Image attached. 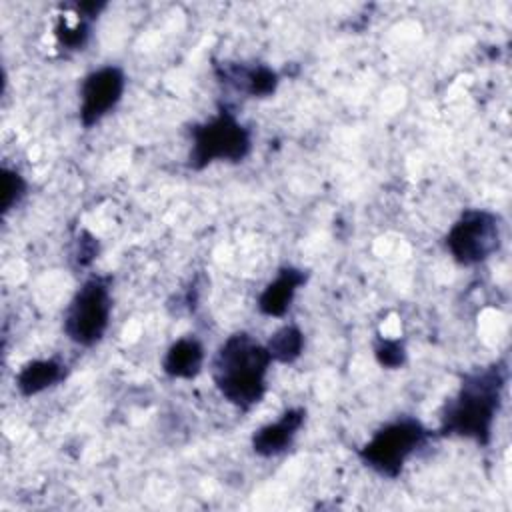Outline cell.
Listing matches in <instances>:
<instances>
[{
  "mask_svg": "<svg viewBox=\"0 0 512 512\" xmlns=\"http://www.w3.org/2000/svg\"><path fill=\"white\" fill-rule=\"evenodd\" d=\"M374 356L382 368L396 370L402 368L406 362V348L396 338H378V342L374 344Z\"/></svg>",
  "mask_w": 512,
  "mask_h": 512,
  "instance_id": "obj_16",
  "label": "cell"
},
{
  "mask_svg": "<svg viewBox=\"0 0 512 512\" xmlns=\"http://www.w3.org/2000/svg\"><path fill=\"white\" fill-rule=\"evenodd\" d=\"M98 252H100L98 238H94L90 232L82 230L76 240V252H74L78 266H82V268L90 266L98 258Z\"/></svg>",
  "mask_w": 512,
  "mask_h": 512,
  "instance_id": "obj_17",
  "label": "cell"
},
{
  "mask_svg": "<svg viewBox=\"0 0 512 512\" xmlns=\"http://www.w3.org/2000/svg\"><path fill=\"white\" fill-rule=\"evenodd\" d=\"M190 140L188 168L196 172L204 170L212 162H242L252 152L250 130L228 106H220L210 120L192 124Z\"/></svg>",
  "mask_w": 512,
  "mask_h": 512,
  "instance_id": "obj_3",
  "label": "cell"
},
{
  "mask_svg": "<svg viewBox=\"0 0 512 512\" xmlns=\"http://www.w3.org/2000/svg\"><path fill=\"white\" fill-rule=\"evenodd\" d=\"M270 364L272 356L266 344L248 332H234L212 356V380L226 402L248 412L268 392Z\"/></svg>",
  "mask_w": 512,
  "mask_h": 512,
  "instance_id": "obj_2",
  "label": "cell"
},
{
  "mask_svg": "<svg viewBox=\"0 0 512 512\" xmlns=\"http://www.w3.org/2000/svg\"><path fill=\"white\" fill-rule=\"evenodd\" d=\"M304 420H306V408L292 406L284 410L278 416V420L260 426L252 434V450L262 458H270L286 452L292 446L294 438L298 436L300 428L304 426Z\"/></svg>",
  "mask_w": 512,
  "mask_h": 512,
  "instance_id": "obj_9",
  "label": "cell"
},
{
  "mask_svg": "<svg viewBox=\"0 0 512 512\" xmlns=\"http://www.w3.org/2000/svg\"><path fill=\"white\" fill-rule=\"evenodd\" d=\"M266 348L272 356V362L292 364L304 352V334L296 324H284L268 338Z\"/></svg>",
  "mask_w": 512,
  "mask_h": 512,
  "instance_id": "obj_13",
  "label": "cell"
},
{
  "mask_svg": "<svg viewBox=\"0 0 512 512\" xmlns=\"http://www.w3.org/2000/svg\"><path fill=\"white\" fill-rule=\"evenodd\" d=\"M28 184L24 180V176L8 166H2V214H8L12 208H16L20 204V200L26 196Z\"/></svg>",
  "mask_w": 512,
  "mask_h": 512,
  "instance_id": "obj_15",
  "label": "cell"
},
{
  "mask_svg": "<svg viewBox=\"0 0 512 512\" xmlns=\"http://www.w3.org/2000/svg\"><path fill=\"white\" fill-rule=\"evenodd\" d=\"M90 36H92V20L76 16V22L72 24L64 16H58L54 26V38L60 48L70 52L84 50L86 44L90 42Z\"/></svg>",
  "mask_w": 512,
  "mask_h": 512,
  "instance_id": "obj_14",
  "label": "cell"
},
{
  "mask_svg": "<svg viewBox=\"0 0 512 512\" xmlns=\"http://www.w3.org/2000/svg\"><path fill=\"white\" fill-rule=\"evenodd\" d=\"M204 358L202 342L194 336H182L168 346L162 358V370L170 378L192 380L202 372Z\"/></svg>",
  "mask_w": 512,
  "mask_h": 512,
  "instance_id": "obj_11",
  "label": "cell"
},
{
  "mask_svg": "<svg viewBox=\"0 0 512 512\" xmlns=\"http://www.w3.org/2000/svg\"><path fill=\"white\" fill-rule=\"evenodd\" d=\"M216 78L242 92L250 98H268L276 92L280 84V76L266 64H244V62H220L214 64Z\"/></svg>",
  "mask_w": 512,
  "mask_h": 512,
  "instance_id": "obj_8",
  "label": "cell"
},
{
  "mask_svg": "<svg viewBox=\"0 0 512 512\" xmlns=\"http://www.w3.org/2000/svg\"><path fill=\"white\" fill-rule=\"evenodd\" d=\"M126 90V74L120 66L106 64L82 78L80 84V108L78 120L88 130L108 116Z\"/></svg>",
  "mask_w": 512,
  "mask_h": 512,
  "instance_id": "obj_7",
  "label": "cell"
},
{
  "mask_svg": "<svg viewBox=\"0 0 512 512\" xmlns=\"http://www.w3.org/2000/svg\"><path fill=\"white\" fill-rule=\"evenodd\" d=\"M108 2L104 0H88V2H74L72 4V10L76 16H82V18H88V20H96L100 16L102 10H106Z\"/></svg>",
  "mask_w": 512,
  "mask_h": 512,
  "instance_id": "obj_18",
  "label": "cell"
},
{
  "mask_svg": "<svg viewBox=\"0 0 512 512\" xmlns=\"http://www.w3.org/2000/svg\"><path fill=\"white\" fill-rule=\"evenodd\" d=\"M508 368L504 362H492L462 376L458 392L446 400L440 412L438 436H458L488 446L496 414L502 406Z\"/></svg>",
  "mask_w": 512,
  "mask_h": 512,
  "instance_id": "obj_1",
  "label": "cell"
},
{
  "mask_svg": "<svg viewBox=\"0 0 512 512\" xmlns=\"http://www.w3.org/2000/svg\"><path fill=\"white\" fill-rule=\"evenodd\" d=\"M308 280V272L296 266H282L272 282L266 284V288L258 296V310L264 316L282 318L298 292L300 286H304Z\"/></svg>",
  "mask_w": 512,
  "mask_h": 512,
  "instance_id": "obj_10",
  "label": "cell"
},
{
  "mask_svg": "<svg viewBox=\"0 0 512 512\" xmlns=\"http://www.w3.org/2000/svg\"><path fill=\"white\" fill-rule=\"evenodd\" d=\"M500 238V218L490 210L470 208L450 226L444 244L454 262L476 266L500 248Z\"/></svg>",
  "mask_w": 512,
  "mask_h": 512,
  "instance_id": "obj_6",
  "label": "cell"
},
{
  "mask_svg": "<svg viewBox=\"0 0 512 512\" xmlns=\"http://www.w3.org/2000/svg\"><path fill=\"white\" fill-rule=\"evenodd\" d=\"M112 316V278L94 274L86 278L66 306L62 330L66 338L82 348L98 344Z\"/></svg>",
  "mask_w": 512,
  "mask_h": 512,
  "instance_id": "obj_5",
  "label": "cell"
},
{
  "mask_svg": "<svg viewBox=\"0 0 512 512\" xmlns=\"http://www.w3.org/2000/svg\"><path fill=\"white\" fill-rule=\"evenodd\" d=\"M68 376V366L58 358H42L26 362L16 374V388L22 396H36Z\"/></svg>",
  "mask_w": 512,
  "mask_h": 512,
  "instance_id": "obj_12",
  "label": "cell"
},
{
  "mask_svg": "<svg viewBox=\"0 0 512 512\" xmlns=\"http://www.w3.org/2000/svg\"><path fill=\"white\" fill-rule=\"evenodd\" d=\"M432 432L412 416H400L380 426L358 448L360 462L384 478H398L406 462L426 444Z\"/></svg>",
  "mask_w": 512,
  "mask_h": 512,
  "instance_id": "obj_4",
  "label": "cell"
}]
</instances>
